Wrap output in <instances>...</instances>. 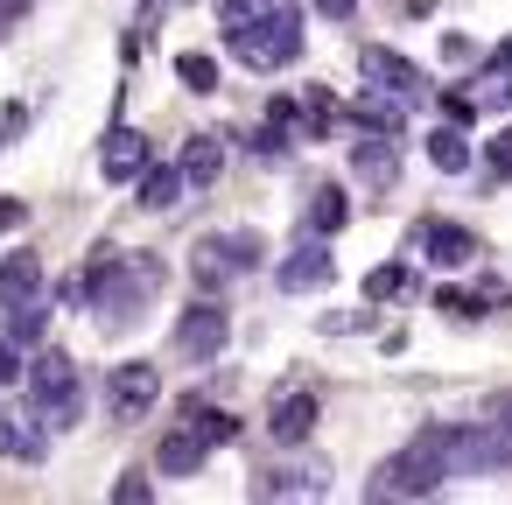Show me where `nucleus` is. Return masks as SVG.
I'll return each instance as SVG.
<instances>
[{"label": "nucleus", "mask_w": 512, "mask_h": 505, "mask_svg": "<svg viewBox=\"0 0 512 505\" xmlns=\"http://www.w3.org/2000/svg\"><path fill=\"white\" fill-rule=\"evenodd\" d=\"M225 43H232V57H246L253 71H281V64L302 57V15H288V8H260L246 29H225Z\"/></svg>", "instance_id": "1"}, {"label": "nucleus", "mask_w": 512, "mask_h": 505, "mask_svg": "<svg viewBox=\"0 0 512 505\" xmlns=\"http://www.w3.org/2000/svg\"><path fill=\"white\" fill-rule=\"evenodd\" d=\"M22 379H29V400L50 414V428H71V421L85 414V379H78V365H71L64 351H36V358L22 365Z\"/></svg>", "instance_id": "2"}, {"label": "nucleus", "mask_w": 512, "mask_h": 505, "mask_svg": "<svg viewBox=\"0 0 512 505\" xmlns=\"http://www.w3.org/2000/svg\"><path fill=\"white\" fill-rule=\"evenodd\" d=\"M442 477H449L442 449L414 435L400 456H386V463L372 470V484H365V491H372V498H435V491H442Z\"/></svg>", "instance_id": "3"}, {"label": "nucleus", "mask_w": 512, "mask_h": 505, "mask_svg": "<svg viewBox=\"0 0 512 505\" xmlns=\"http://www.w3.org/2000/svg\"><path fill=\"white\" fill-rule=\"evenodd\" d=\"M225 337H232V316H225L218 302H190V309L176 316V351H183L190 365H211V358L225 351Z\"/></svg>", "instance_id": "4"}, {"label": "nucleus", "mask_w": 512, "mask_h": 505, "mask_svg": "<svg viewBox=\"0 0 512 505\" xmlns=\"http://www.w3.org/2000/svg\"><path fill=\"white\" fill-rule=\"evenodd\" d=\"M358 78H372V85L393 92V99H421V92H428V71H421L414 57L386 50V43H365V50H358Z\"/></svg>", "instance_id": "5"}, {"label": "nucleus", "mask_w": 512, "mask_h": 505, "mask_svg": "<svg viewBox=\"0 0 512 505\" xmlns=\"http://www.w3.org/2000/svg\"><path fill=\"white\" fill-rule=\"evenodd\" d=\"M260 260H267V239H260V232H225V239H204V246H197V274H204L211 288H218L225 274H253Z\"/></svg>", "instance_id": "6"}, {"label": "nucleus", "mask_w": 512, "mask_h": 505, "mask_svg": "<svg viewBox=\"0 0 512 505\" xmlns=\"http://www.w3.org/2000/svg\"><path fill=\"white\" fill-rule=\"evenodd\" d=\"M155 400H162V372L155 365H141V358L134 365H113V379H106V414L113 421H141Z\"/></svg>", "instance_id": "7"}, {"label": "nucleus", "mask_w": 512, "mask_h": 505, "mask_svg": "<svg viewBox=\"0 0 512 505\" xmlns=\"http://www.w3.org/2000/svg\"><path fill=\"white\" fill-rule=\"evenodd\" d=\"M0 456H8V463H43L50 456V414L36 400L0 414Z\"/></svg>", "instance_id": "8"}, {"label": "nucleus", "mask_w": 512, "mask_h": 505, "mask_svg": "<svg viewBox=\"0 0 512 505\" xmlns=\"http://www.w3.org/2000/svg\"><path fill=\"white\" fill-rule=\"evenodd\" d=\"M407 246H421L435 267H470L484 246H477V232L470 225H449V218H421L414 232H407Z\"/></svg>", "instance_id": "9"}, {"label": "nucleus", "mask_w": 512, "mask_h": 505, "mask_svg": "<svg viewBox=\"0 0 512 505\" xmlns=\"http://www.w3.org/2000/svg\"><path fill=\"white\" fill-rule=\"evenodd\" d=\"M309 428H316V393H302V386L274 393V407H267V435H274V442H302Z\"/></svg>", "instance_id": "10"}, {"label": "nucleus", "mask_w": 512, "mask_h": 505, "mask_svg": "<svg viewBox=\"0 0 512 505\" xmlns=\"http://www.w3.org/2000/svg\"><path fill=\"white\" fill-rule=\"evenodd\" d=\"M99 169H106V183H134V176L148 169V141H141L134 127H113V134H106V155H99Z\"/></svg>", "instance_id": "11"}, {"label": "nucleus", "mask_w": 512, "mask_h": 505, "mask_svg": "<svg viewBox=\"0 0 512 505\" xmlns=\"http://www.w3.org/2000/svg\"><path fill=\"white\" fill-rule=\"evenodd\" d=\"M351 176H358L365 190H393V176H400L393 134H386V141H351Z\"/></svg>", "instance_id": "12"}, {"label": "nucleus", "mask_w": 512, "mask_h": 505, "mask_svg": "<svg viewBox=\"0 0 512 505\" xmlns=\"http://www.w3.org/2000/svg\"><path fill=\"white\" fill-rule=\"evenodd\" d=\"M330 274H337V260H330L323 246H295V253L281 260V288H288V295H302V288H330Z\"/></svg>", "instance_id": "13"}, {"label": "nucleus", "mask_w": 512, "mask_h": 505, "mask_svg": "<svg viewBox=\"0 0 512 505\" xmlns=\"http://www.w3.org/2000/svg\"><path fill=\"white\" fill-rule=\"evenodd\" d=\"M204 435L197 428H176V435H162V449H155V470L162 477H190V470H204Z\"/></svg>", "instance_id": "14"}, {"label": "nucleus", "mask_w": 512, "mask_h": 505, "mask_svg": "<svg viewBox=\"0 0 512 505\" xmlns=\"http://www.w3.org/2000/svg\"><path fill=\"white\" fill-rule=\"evenodd\" d=\"M176 169H183V183H190V190L218 183V169H225V148H218V134H197V141L183 148V162H176Z\"/></svg>", "instance_id": "15"}, {"label": "nucleus", "mask_w": 512, "mask_h": 505, "mask_svg": "<svg viewBox=\"0 0 512 505\" xmlns=\"http://www.w3.org/2000/svg\"><path fill=\"white\" fill-rule=\"evenodd\" d=\"M43 288V260L36 253H8L0 260V302H29Z\"/></svg>", "instance_id": "16"}, {"label": "nucleus", "mask_w": 512, "mask_h": 505, "mask_svg": "<svg viewBox=\"0 0 512 505\" xmlns=\"http://www.w3.org/2000/svg\"><path fill=\"white\" fill-rule=\"evenodd\" d=\"M428 162H435L442 176H463V169H470V141H463V127H435V134H428Z\"/></svg>", "instance_id": "17"}, {"label": "nucleus", "mask_w": 512, "mask_h": 505, "mask_svg": "<svg viewBox=\"0 0 512 505\" xmlns=\"http://www.w3.org/2000/svg\"><path fill=\"white\" fill-rule=\"evenodd\" d=\"M183 428H197V435H204V449L239 442V421H232L225 407H190V400H183Z\"/></svg>", "instance_id": "18"}, {"label": "nucleus", "mask_w": 512, "mask_h": 505, "mask_svg": "<svg viewBox=\"0 0 512 505\" xmlns=\"http://www.w3.org/2000/svg\"><path fill=\"white\" fill-rule=\"evenodd\" d=\"M344 218H351V197H344L337 183H323V190L309 197V232H337Z\"/></svg>", "instance_id": "19"}, {"label": "nucleus", "mask_w": 512, "mask_h": 505, "mask_svg": "<svg viewBox=\"0 0 512 505\" xmlns=\"http://www.w3.org/2000/svg\"><path fill=\"white\" fill-rule=\"evenodd\" d=\"M295 491L316 498V491H323V470H267V477H260V498H295Z\"/></svg>", "instance_id": "20"}, {"label": "nucleus", "mask_w": 512, "mask_h": 505, "mask_svg": "<svg viewBox=\"0 0 512 505\" xmlns=\"http://www.w3.org/2000/svg\"><path fill=\"white\" fill-rule=\"evenodd\" d=\"M183 197V169H141V204L148 211H169Z\"/></svg>", "instance_id": "21"}, {"label": "nucleus", "mask_w": 512, "mask_h": 505, "mask_svg": "<svg viewBox=\"0 0 512 505\" xmlns=\"http://www.w3.org/2000/svg\"><path fill=\"white\" fill-rule=\"evenodd\" d=\"M407 281H414V267L407 260H386V267L365 274V302H393V295H407Z\"/></svg>", "instance_id": "22"}, {"label": "nucleus", "mask_w": 512, "mask_h": 505, "mask_svg": "<svg viewBox=\"0 0 512 505\" xmlns=\"http://www.w3.org/2000/svg\"><path fill=\"white\" fill-rule=\"evenodd\" d=\"M43 323H50V309H43L36 295H29V302H8V344H36Z\"/></svg>", "instance_id": "23"}, {"label": "nucleus", "mask_w": 512, "mask_h": 505, "mask_svg": "<svg viewBox=\"0 0 512 505\" xmlns=\"http://www.w3.org/2000/svg\"><path fill=\"white\" fill-rule=\"evenodd\" d=\"M176 78H183L190 92H218V57H204V50H183V57H176Z\"/></svg>", "instance_id": "24"}, {"label": "nucleus", "mask_w": 512, "mask_h": 505, "mask_svg": "<svg viewBox=\"0 0 512 505\" xmlns=\"http://www.w3.org/2000/svg\"><path fill=\"white\" fill-rule=\"evenodd\" d=\"M351 120H358V127H379V134H400V113H393L386 99H358Z\"/></svg>", "instance_id": "25"}, {"label": "nucleus", "mask_w": 512, "mask_h": 505, "mask_svg": "<svg viewBox=\"0 0 512 505\" xmlns=\"http://www.w3.org/2000/svg\"><path fill=\"white\" fill-rule=\"evenodd\" d=\"M435 309H442V316H456V323H477V316H484V302H477V295H463V288H442V295H435Z\"/></svg>", "instance_id": "26"}, {"label": "nucleus", "mask_w": 512, "mask_h": 505, "mask_svg": "<svg viewBox=\"0 0 512 505\" xmlns=\"http://www.w3.org/2000/svg\"><path fill=\"white\" fill-rule=\"evenodd\" d=\"M484 169H491V183H505V176H512V127H505L498 141H484Z\"/></svg>", "instance_id": "27"}, {"label": "nucleus", "mask_w": 512, "mask_h": 505, "mask_svg": "<svg viewBox=\"0 0 512 505\" xmlns=\"http://www.w3.org/2000/svg\"><path fill=\"white\" fill-rule=\"evenodd\" d=\"M484 421H491V428L512 442V393H491V400H484Z\"/></svg>", "instance_id": "28"}, {"label": "nucleus", "mask_w": 512, "mask_h": 505, "mask_svg": "<svg viewBox=\"0 0 512 505\" xmlns=\"http://www.w3.org/2000/svg\"><path fill=\"white\" fill-rule=\"evenodd\" d=\"M22 127H29V106H22V99H8V106H0V148H8Z\"/></svg>", "instance_id": "29"}, {"label": "nucleus", "mask_w": 512, "mask_h": 505, "mask_svg": "<svg viewBox=\"0 0 512 505\" xmlns=\"http://www.w3.org/2000/svg\"><path fill=\"white\" fill-rule=\"evenodd\" d=\"M113 498H120V505H141V498H155V484H148V477H134V470H127V477H120V484H113Z\"/></svg>", "instance_id": "30"}, {"label": "nucleus", "mask_w": 512, "mask_h": 505, "mask_svg": "<svg viewBox=\"0 0 512 505\" xmlns=\"http://www.w3.org/2000/svg\"><path fill=\"white\" fill-rule=\"evenodd\" d=\"M0 386H22V344H0Z\"/></svg>", "instance_id": "31"}, {"label": "nucleus", "mask_w": 512, "mask_h": 505, "mask_svg": "<svg viewBox=\"0 0 512 505\" xmlns=\"http://www.w3.org/2000/svg\"><path fill=\"white\" fill-rule=\"evenodd\" d=\"M442 113H449V120L463 127V120H477V99H463V92H449V99H442Z\"/></svg>", "instance_id": "32"}, {"label": "nucleus", "mask_w": 512, "mask_h": 505, "mask_svg": "<svg viewBox=\"0 0 512 505\" xmlns=\"http://www.w3.org/2000/svg\"><path fill=\"white\" fill-rule=\"evenodd\" d=\"M22 218H29V204H22V197H0V232H15Z\"/></svg>", "instance_id": "33"}, {"label": "nucleus", "mask_w": 512, "mask_h": 505, "mask_svg": "<svg viewBox=\"0 0 512 505\" xmlns=\"http://www.w3.org/2000/svg\"><path fill=\"white\" fill-rule=\"evenodd\" d=\"M316 15H330V22H351V15H358V0H316Z\"/></svg>", "instance_id": "34"}]
</instances>
